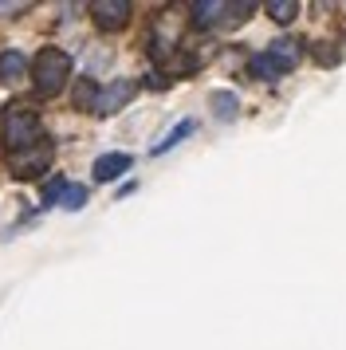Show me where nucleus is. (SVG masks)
<instances>
[{
    "instance_id": "nucleus-12",
    "label": "nucleus",
    "mask_w": 346,
    "mask_h": 350,
    "mask_svg": "<svg viewBox=\"0 0 346 350\" xmlns=\"http://www.w3.org/2000/svg\"><path fill=\"white\" fill-rule=\"evenodd\" d=\"M189 130H193V122H181V126L173 130V134H170V138H165V142L157 146V154H161V150H170V146H177V142H181V138H185V134H189Z\"/></svg>"
},
{
    "instance_id": "nucleus-9",
    "label": "nucleus",
    "mask_w": 346,
    "mask_h": 350,
    "mask_svg": "<svg viewBox=\"0 0 346 350\" xmlns=\"http://www.w3.org/2000/svg\"><path fill=\"white\" fill-rule=\"evenodd\" d=\"M24 71H28V59H24L20 51H4V55H0V79L4 83L24 79Z\"/></svg>"
},
{
    "instance_id": "nucleus-6",
    "label": "nucleus",
    "mask_w": 346,
    "mask_h": 350,
    "mask_svg": "<svg viewBox=\"0 0 346 350\" xmlns=\"http://www.w3.org/2000/svg\"><path fill=\"white\" fill-rule=\"evenodd\" d=\"M47 161H51V146H31V150L12 154V170L16 177H36L47 170Z\"/></svg>"
},
{
    "instance_id": "nucleus-3",
    "label": "nucleus",
    "mask_w": 346,
    "mask_h": 350,
    "mask_svg": "<svg viewBox=\"0 0 346 350\" xmlns=\"http://www.w3.org/2000/svg\"><path fill=\"white\" fill-rule=\"evenodd\" d=\"M4 142L12 146L16 154L20 150H31V146L44 142V122L31 107H8L4 114Z\"/></svg>"
},
{
    "instance_id": "nucleus-5",
    "label": "nucleus",
    "mask_w": 346,
    "mask_h": 350,
    "mask_svg": "<svg viewBox=\"0 0 346 350\" xmlns=\"http://www.w3.org/2000/svg\"><path fill=\"white\" fill-rule=\"evenodd\" d=\"M91 12H94V24H98V28L118 32L126 20H130V4H126V0H98V4H91Z\"/></svg>"
},
{
    "instance_id": "nucleus-11",
    "label": "nucleus",
    "mask_w": 346,
    "mask_h": 350,
    "mask_svg": "<svg viewBox=\"0 0 346 350\" xmlns=\"http://www.w3.org/2000/svg\"><path fill=\"white\" fill-rule=\"evenodd\" d=\"M213 111H217L220 118L228 122V118H236V111H240V103H236V95H232V91H217V95H213Z\"/></svg>"
},
{
    "instance_id": "nucleus-1",
    "label": "nucleus",
    "mask_w": 346,
    "mask_h": 350,
    "mask_svg": "<svg viewBox=\"0 0 346 350\" xmlns=\"http://www.w3.org/2000/svg\"><path fill=\"white\" fill-rule=\"evenodd\" d=\"M299 55H303V48H299L295 40H276V44H267V48H260L252 55L248 71H252V79L276 83L280 75H287V71L299 64Z\"/></svg>"
},
{
    "instance_id": "nucleus-13",
    "label": "nucleus",
    "mask_w": 346,
    "mask_h": 350,
    "mask_svg": "<svg viewBox=\"0 0 346 350\" xmlns=\"http://www.w3.org/2000/svg\"><path fill=\"white\" fill-rule=\"evenodd\" d=\"M28 4H0V12H24Z\"/></svg>"
},
{
    "instance_id": "nucleus-2",
    "label": "nucleus",
    "mask_w": 346,
    "mask_h": 350,
    "mask_svg": "<svg viewBox=\"0 0 346 350\" xmlns=\"http://www.w3.org/2000/svg\"><path fill=\"white\" fill-rule=\"evenodd\" d=\"M31 79H36V91L40 95H59L67 79H71V55L59 48H44L31 64Z\"/></svg>"
},
{
    "instance_id": "nucleus-8",
    "label": "nucleus",
    "mask_w": 346,
    "mask_h": 350,
    "mask_svg": "<svg viewBox=\"0 0 346 350\" xmlns=\"http://www.w3.org/2000/svg\"><path fill=\"white\" fill-rule=\"evenodd\" d=\"M130 170V154H107V158L94 161V177L98 181H114L118 174H126Z\"/></svg>"
},
{
    "instance_id": "nucleus-7",
    "label": "nucleus",
    "mask_w": 346,
    "mask_h": 350,
    "mask_svg": "<svg viewBox=\"0 0 346 350\" xmlns=\"http://www.w3.org/2000/svg\"><path fill=\"white\" fill-rule=\"evenodd\" d=\"M130 95H134V83H110L107 91H103V95L94 98V111H98V114L118 111V107H122V103H126Z\"/></svg>"
},
{
    "instance_id": "nucleus-4",
    "label": "nucleus",
    "mask_w": 346,
    "mask_h": 350,
    "mask_svg": "<svg viewBox=\"0 0 346 350\" xmlns=\"http://www.w3.org/2000/svg\"><path fill=\"white\" fill-rule=\"evenodd\" d=\"M256 8V4H232V0H197L189 12H193V24L197 28H220V24H236V20H244Z\"/></svg>"
},
{
    "instance_id": "nucleus-10",
    "label": "nucleus",
    "mask_w": 346,
    "mask_h": 350,
    "mask_svg": "<svg viewBox=\"0 0 346 350\" xmlns=\"http://www.w3.org/2000/svg\"><path fill=\"white\" fill-rule=\"evenodd\" d=\"M299 12V4L295 0H267V16L271 20H280V24H291Z\"/></svg>"
}]
</instances>
